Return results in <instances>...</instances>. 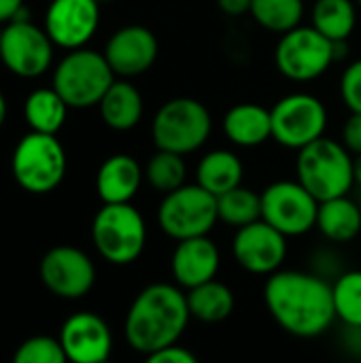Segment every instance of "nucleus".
<instances>
[{
	"label": "nucleus",
	"instance_id": "obj_1",
	"mask_svg": "<svg viewBox=\"0 0 361 363\" xmlns=\"http://www.w3.org/2000/svg\"><path fill=\"white\" fill-rule=\"evenodd\" d=\"M272 321L294 338H319L336 323L332 283L309 270H279L264 283Z\"/></svg>",
	"mask_w": 361,
	"mask_h": 363
},
{
	"label": "nucleus",
	"instance_id": "obj_2",
	"mask_svg": "<svg viewBox=\"0 0 361 363\" xmlns=\"http://www.w3.org/2000/svg\"><path fill=\"white\" fill-rule=\"evenodd\" d=\"M191 321L187 294L177 283H151L132 300L123 336L132 351L149 355L179 345Z\"/></svg>",
	"mask_w": 361,
	"mask_h": 363
},
{
	"label": "nucleus",
	"instance_id": "obj_3",
	"mask_svg": "<svg viewBox=\"0 0 361 363\" xmlns=\"http://www.w3.org/2000/svg\"><path fill=\"white\" fill-rule=\"evenodd\" d=\"M298 181L319 200L349 196L355 187V157L334 138H319L298 151Z\"/></svg>",
	"mask_w": 361,
	"mask_h": 363
},
{
	"label": "nucleus",
	"instance_id": "obj_4",
	"mask_svg": "<svg viewBox=\"0 0 361 363\" xmlns=\"http://www.w3.org/2000/svg\"><path fill=\"white\" fill-rule=\"evenodd\" d=\"M211 111L204 102L189 96L164 102L151 121V138L155 149L179 155H189L202 149L211 138Z\"/></svg>",
	"mask_w": 361,
	"mask_h": 363
},
{
	"label": "nucleus",
	"instance_id": "obj_5",
	"mask_svg": "<svg viewBox=\"0 0 361 363\" xmlns=\"http://www.w3.org/2000/svg\"><path fill=\"white\" fill-rule=\"evenodd\" d=\"M91 242L104 262L130 266L147 247V221L132 202L102 204L91 221Z\"/></svg>",
	"mask_w": 361,
	"mask_h": 363
},
{
	"label": "nucleus",
	"instance_id": "obj_6",
	"mask_svg": "<svg viewBox=\"0 0 361 363\" xmlns=\"http://www.w3.org/2000/svg\"><path fill=\"white\" fill-rule=\"evenodd\" d=\"M115 79L104 53L81 47L57 62L51 87L64 98L68 108H91L100 104Z\"/></svg>",
	"mask_w": 361,
	"mask_h": 363
},
{
	"label": "nucleus",
	"instance_id": "obj_7",
	"mask_svg": "<svg viewBox=\"0 0 361 363\" xmlns=\"http://www.w3.org/2000/svg\"><path fill=\"white\" fill-rule=\"evenodd\" d=\"M68 160L55 134L28 132L15 147L11 172L15 183L34 196L51 194L66 177Z\"/></svg>",
	"mask_w": 361,
	"mask_h": 363
},
{
	"label": "nucleus",
	"instance_id": "obj_8",
	"mask_svg": "<svg viewBox=\"0 0 361 363\" xmlns=\"http://www.w3.org/2000/svg\"><path fill=\"white\" fill-rule=\"evenodd\" d=\"M217 223V198L198 183H185L166 194L157 206V225L174 242L209 236Z\"/></svg>",
	"mask_w": 361,
	"mask_h": 363
},
{
	"label": "nucleus",
	"instance_id": "obj_9",
	"mask_svg": "<svg viewBox=\"0 0 361 363\" xmlns=\"http://www.w3.org/2000/svg\"><path fill=\"white\" fill-rule=\"evenodd\" d=\"M340 45L345 43H332L313 26H298L281 34L274 49V64L285 79L309 83L326 74L340 57Z\"/></svg>",
	"mask_w": 361,
	"mask_h": 363
},
{
	"label": "nucleus",
	"instance_id": "obj_10",
	"mask_svg": "<svg viewBox=\"0 0 361 363\" xmlns=\"http://www.w3.org/2000/svg\"><path fill=\"white\" fill-rule=\"evenodd\" d=\"M272 117V138L285 147L300 151L306 145L323 138L328 128L326 104L306 91H294L283 96L270 108Z\"/></svg>",
	"mask_w": 361,
	"mask_h": 363
},
{
	"label": "nucleus",
	"instance_id": "obj_11",
	"mask_svg": "<svg viewBox=\"0 0 361 363\" xmlns=\"http://www.w3.org/2000/svg\"><path fill=\"white\" fill-rule=\"evenodd\" d=\"M319 200L296 179L270 183L262 191V219L287 238H298L317 228Z\"/></svg>",
	"mask_w": 361,
	"mask_h": 363
},
{
	"label": "nucleus",
	"instance_id": "obj_12",
	"mask_svg": "<svg viewBox=\"0 0 361 363\" xmlns=\"http://www.w3.org/2000/svg\"><path fill=\"white\" fill-rule=\"evenodd\" d=\"M53 40L32 21H11L0 32V62L21 79H36L51 68Z\"/></svg>",
	"mask_w": 361,
	"mask_h": 363
},
{
	"label": "nucleus",
	"instance_id": "obj_13",
	"mask_svg": "<svg viewBox=\"0 0 361 363\" xmlns=\"http://www.w3.org/2000/svg\"><path fill=\"white\" fill-rule=\"evenodd\" d=\"M38 279L55 298L81 300L96 285V264L83 249L57 245L43 255Z\"/></svg>",
	"mask_w": 361,
	"mask_h": 363
},
{
	"label": "nucleus",
	"instance_id": "obj_14",
	"mask_svg": "<svg viewBox=\"0 0 361 363\" xmlns=\"http://www.w3.org/2000/svg\"><path fill=\"white\" fill-rule=\"evenodd\" d=\"M287 236L264 219L236 230L232 238V257L249 274L270 277L283 270L287 259Z\"/></svg>",
	"mask_w": 361,
	"mask_h": 363
},
{
	"label": "nucleus",
	"instance_id": "obj_15",
	"mask_svg": "<svg viewBox=\"0 0 361 363\" xmlns=\"http://www.w3.org/2000/svg\"><path fill=\"white\" fill-rule=\"evenodd\" d=\"M100 26L96 0H51L45 13V32L55 47L74 51L85 47Z\"/></svg>",
	"mask_w": 361,
	"mask_h": 363
},
{
	"label": "nucleus",
	"instance_id": "obj_16",
	"mask_svg": "<svg viewBox=\"0 0 361 363\" xmlns=\"http://www.w3.org/2000/svg\"><path fill=\"white\" fill-rule=\"evenodd\" d=\"M70 363L109 362L113 353V332L109 323L91 311H79L70 315L57 336Z\"/></svg>",
	"mask_w": 361,
	"mask_h": 363
},
{
	"label": "nucleus",
	"instance_id": "obj_17",
	"mask_svg": "<svg viewBox=\"0 0 361 363\" xmlns=\"http://www.w3.org/2000/svg\"><path fill=\"white\" fill-rule=\"evenodd\" d=\"M102 53L115 77L134 79L153 68L160 55V43L147 26L132 23L115 30Z\"/></svg>",
	"mask_w": 361,
	"mask_h": 363
},
{
	"label": "nucleus",
	"instance_id": "obj_18",
	"mask_svg": "<svg viewBox=\"0 0 361 363\" xmlns=\"http://www.w3.org/2000/svg\"><path fill=\"white\" fill-rule=\"evenodd\" d=\"M221 268V251L211 236H198L177 242L170 255V272L174 283L189 291L217 279Z\"/></svg>",
	"mask_w": 361,
	"mask_h": 363
},
{
	"label": "nucleus",
	"instance_id": "obj_19",
	"mask_svg": "<svg viewBox=\"0 0 361 363\" xmlns=\"http://www.w3.org/2000/svg\"><path fill=\"white\" fill-rule=\"evenodd\" d=\"M145 183V168L128 153L106 157L96 174V194L102 204H128Z\"/></svg>",
	"mask_w": 361,
	"mask_h": 363
},
{
	"label": "nucleus",
	"instance_id": "obj_20",
	"mask_svg": "<svg viewBox=\"0 0 361 363\" xmlns=\"http://www.w3.org/2000/svg\"><path fill=\"white\" fill-rule=\"evenodd\" d=\"M226 138L240 147L253 149L272 138V117L270 108L255 102H238L223 117Z\"/></svg>",
	"mask_w": 361,
	"mask_h": 363
},
{
	"label": "nucleus",
	"instance_id": "obj_21",
	"mask_svg": "<svg viewBox=\"0 0 361 363\" xmlns=\"http://www.w3.org/2000/svg\"><path fill=\"white\" fill-rule=\"evenodd\" d=\"M102 121L115 132H128L136 128L145 113V100L130 79H115L104 98L98 104Z\"/></svg>",
	"mask_w": 361,
	"mask_h": 363
},
{
	"label": "nucleus",
	"instance_id": "obj_22",
	"mask_svg": "<svg viewBox=\"0 0 361 363\" xmlns=\"http://www.w3.org/2000/svg\"><path fill=\"white\" fill-rule=\"evenodd\" d=\"M245 164L230 149H213L204 153L196 166V183L215 198L243 185Z\"/></svg>",
	"mask_w": 361,
	"mask_h": 363
},
{
	"label": "nucleus",
	"instance_id": "obj_23",
	"mask_svg": "<svg viewBox=\"0 0 361 363\" xmlns=\"http://www.w3.org/2000/svg\"><path fill=\"white\" fill-rule=\"evenodd\" d=\"M317 230L332 245H347L361 234V204L349 196L319 202Z\"/></svg>",
	"mask_w": 361,
	"mask_h": 363
},
{
	"label": "nucleus",
	"instance_id": "obj_24",
	"mask_svg": "<svg viewBox=\"0 0 361 363\" xmlns=\"http://www.w3.org/2000/svg\"><path fill=\"white\" fill-rule=\"evenodd\" d=\"M185 294H187L189 315H191V319H196L200 323H209V325L223 323L226 319L232 317V313L236 308L234 291L217 279H213L204 285H198Z\"/></svg>",
	"mask_w": 361,
	"mask_h": 363
},
{
	"label": "nucleus",
	"instance_id": "obj_25",
	"mask_svg": "<svg viewBox=\"0 0 361 363\" xmlns=\"http://www.w3.org/2000/svg\"><path fill=\"white\" fill-rule=\"evenodd\" d=\"M311 26L332 43H347L357 26L355 0H315Z\"/></svg>",
	"mask_w": 361,
	"mask_h": 363
},
{
	"label": "nucleus",
	"instance_id": "obj_26",
	"mask_svg": "<svg viewBox=\"0 0 361 363\" xmlns=\"http://www.w3.org/2000/svg\"><path fill=\"white\" fill-rule=\"evenodd\" d=\"M68 104L53 87H40L28 94L23 102V119L30 125V132L57 134L66 123Z\"/></svg>",
	"mask_w": 361,
	"mask_h": 363
},
{
	"label": "nucleus",
	"instance_id": "obj_27",
	"mask_svg": "<svg viewBox=\"0 0 361 363\" xmlns=\"http://www.w3.org/2000/svg\"><path fill=\"white\" fill-rule=\"evenodd\" d=\"M249 15L272 34H285L302 26L304 0H251Z\"/></svg>",
	"mask_w": 361,
	"mask_h": 363
},
{
	"label": "nucleus",
	"instance_id": "obj_28",
	"mask_svg": "<svg viewBox=\"0 0 361 363\" xmlns=\"http://www.w3.org/2000/svg\"><path fill=\"white\" fill-rule=\"evenodd\" d=\"M217 211L221 223L240 230L262 219V194L240 185L217 198Z\"/></svg>",
	"mask_w": 361,
	"mask_h": 363
},
{
	"label": "nucleus",
	"instance_id": "obj_29",
	"mask_svg": "<svg viewBox=\"0 0 361 363\" xmlns=\"http://www.w3.org/2000/svg\"><path fill=\"white\" fill-rule=\"evenodd\" d=\"M145 181L151 189L160 194H170L187 183V164L185 155L160 151L153 153L145 166Z\"/></svg>",
	"mask_w": 361,
	"mask_h": 363
},
{
	"label": "nucleus",
	"instance_id": "obj_30",
	"mask_svg": "<svg viewBox=\"0 0 361 363\" xmlns=\"http://www.w3.org/2000/svg\"><path fill=\"white\" fill-rule=\"evenodd\" d=\"M336 321L349 328H361V270H345L332 281Z\"/></svg>",
	"mask_w": 361,
	"mask_h": 363
},
{
	"label": "nucleus",
	"instance_id": "obj_31",
	"mask_svg": "<svg viewBox=\"0 0 361 363\" xmlns=\"http://www.w3.org/2000/svg\"><path fill=\"white\" fill-rule=\"evenodd\" d=\"M11 363H70L60 340L51 336H32L23 340Z\"/></svg>",
	"mask_w": 361,
	"mask_h": 363
},
{
	"label": "nucleus",
	"instance_id": "obj_32",
	"mask_svg": "<svg viewBox=\"0 0 361 363\" xmlns=\"http://www.w3.org/2000/svg\"><path fill=\"white\" fill-rule=\"evenodd\" d=\"M340 96L351 113H361V60L345 68L340 77Z\"/></svg>",
	"mask_w": 361,
	"mask_h": 363
},
{
	"label": "nucleus",
	"instance_id": "obj_33",
	"mask_svg": "<svg viewBox=\"0 0 361 363\" xmlns=\"http://www.w3.org/2000/svg\"><path fill=\"white\" fill-rule=\"evenodd\" d=\"M145 363H200L198 357L181 347V345H172L168 349H162V351H155V353H149L145 355Z\"/></svg>",
	"mask_w": 361,
	"mask_h": 363
},
{
	"label": "nucleus",
	"instance_id": "obj_34",
	"mask_svg": "<svg viewBox=\"0 0 361 363\" xmlns=\"http://www.w3.org/2000/svg\"><path fill=\"white\" fill-rule=\"evenodd\" d=\"M343 145L349 153L361 155V113H351L343 128Z\"/></svg>",
	"mask_w": 361,
	"mask_h": 363
},
{
	"label": "nucleus",
	"instance_id": "obj_35",
	"mask_svg": "<svg viewBox=\"0 0 361 363\" xmlns=\"http://www.w3.org/2000/svg\"><path fill=\"white\" fill-rule=\"evenodd\" d=\"M343 349L347 355H351L353 359L361 362V328H349L343 325V336H340Z\"/></svg>",
	"mask_w": 361,
	"mask_h": 363
},
{
	"label": "nucleus",
	"instance_id": "obj_36",
	"mask_svg": "<svg viewBox=\"0 0 361 363\" xmlns=\"http://www.w3.org/2000/svg\"><path fill=\"white\" fill-rule=\"evenodd\" d=\"M217 6L230 17H240L251 11V0H217Z\"/></svg>",
	"mask_w": 361,
	"mask_h": 363
},
{
	"label": "nucleus",
	"instance_id": "obj_37",
	"mask_svg": "<svg viewBox=\"0 0 361 363\" xmlns=\"http://www.w3.org/2000/svg\"><path fill=\"white\" fill-rule=\"evenodd\" d=\"M23 9V0H0V23H11Z\"/></svg>",
	"mask_w": 361,
	"mask_h": 363
},
{
	"label": "nucleus",
	"instance_id": "obj_38",
	"mask_svg": "<svg viewBox=\"0 0 361 363\" xmlns=\"http://www.w3.org/2000/svg\"><path fill=\"white\" fill-rule=\"evenodd\" d=\"M355 185L360 187L361 191V155H355Z\"/></svg>",
	"mask_w": 361,
	"mask_h": 363
},
{
	"label": "nucleus",
	"instance_id": "obj_39",
	"mask_svg": "<svg viewBox=\"0 0 361 363\" xmlns=\"http://www.w3.org/2000/svg\"><path fill=\"white\" fill-rule=\"evenodd\" d=\"M6 119V100H4V94L0 91V128Z\"/></svg>",
	"mask_w": 361,
	"mask_h": 363
},
{
	"label": "nucleus",
	"instance_id": "obj_40",
	"mask_svg": "<svg viewBox=\"0 0 361 363\" xmlns=\"http://www.w3.org/2000/svg\"><path fill=\"white\" fill-rule=\"evenodd\" d=\"M98 4H106V2H113V0H96Z\"/></svg>",
	"mask_w": 361,
	"mask_h": 363
},
{
	"label": "nucleus",
	"instance_id": "obj_41",
	"mask_svg": "<svg viewBox=\"0 0 361 363\" xmlns=\"http://www.w3.org/2000/svg\"><path fill=\"white\" fill-rule=\"evenodd\" d=\"M355 2H357V4H360V9H361V0H355Z\"/></svg>",
	"mask_w": 361,
	"mask_h": 363
},
{
	"label": "nucleus",
	"instance_id": "obj_42",
	"mask_svg": "<svg viewBox=\"0 0 361 363\" xmlns=\"http://www.w3.org/2000/svg\"><path fill=\"white\" fill-rule=\"evenodd\" d=\"M102 363H109V362H102Z\"/></svg>",
	"mask_w": 361,
	"mask_h": 363
},
{
	"label": "nucleus",
	"instance_id": "obj_43",
	"mask_svg": "<svg viewBox=\"0 0 361 363\" xmlns=\"http://www.w3.org/2000/svg\"><path fill=\"white\" fill-rule=\"evenodd\" d=\"M0 32H2V28H0Z\"/></svg>",
	"mask_w": 361,
	"mask_h": 363
},
{
	"label": "nucleus",
	"instance_id": "obj_44",
	"mask_svg": "<svg viewBox=\"0 0 361 363\" xmlns=\"http://www.w3.org/2000/svg\"><path fill=\"white\" fill-rule=\"evenodd\" d=\"M360 363H361V362H360Z\"/></svg>",
	"mask_w": 361,
	"mask_h": 363
}]
</instances>
